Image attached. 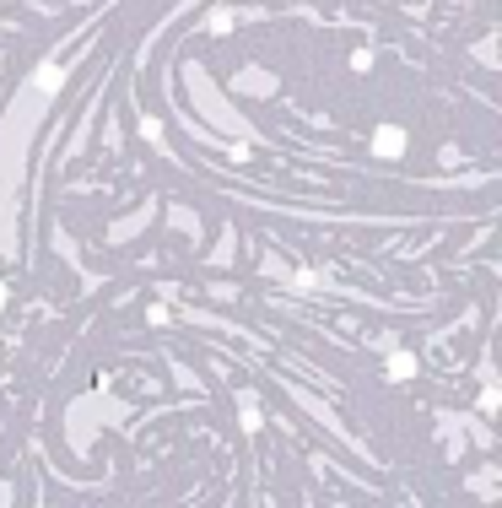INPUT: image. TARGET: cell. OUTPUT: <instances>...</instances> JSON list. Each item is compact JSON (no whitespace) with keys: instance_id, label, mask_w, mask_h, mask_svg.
<instances>
[{"instance_id":"cell-2","label":"cell","mask_w":502,"mask_h":508,"mask_svg":"<svg viewBox=\"0 0 502 508\" xmlns=\"http://www.w3.org/2000/svg\"><path fill=\"white\" fill-rule=\"evenodd\" d=\"M0 303H6V292H0Z\"/></svg>"},{"instance_id":"cell-1","label":"cell","mask_w":502,"mask_h":508,"mask_svg":"<svg viewBox=\"0 0 502 508\" xmlns=\"http://www.w3.org/2000/svg\"><path fill=\"white\" fill-rule=\"evenodd\" d=\"M378 152H400V130H383V136H378Z\"/></svg>"}]
</instances>
